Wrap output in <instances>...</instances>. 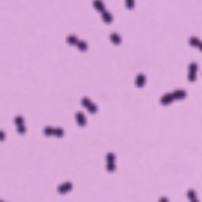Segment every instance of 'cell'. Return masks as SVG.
I'll use <instances>...</instances> for the list:
<instances>
[{
    "label": "cell",
    "mask_w": 202,
    "mask_h": 202,
    "mask_svg": "<svg viewBox=\"0 0 202 202\" xmlns=\"http://www.w3.org/2000/svg\"><path fill=\"white\" fill-rule=\"evenodd\" d=\"M185 91H181V90H178V91H173V93H170V94H166V96H163L161 97V103L163 105H167L169 102H173V100H176V99H184L185 97Z\"/></svg>",
    "instance_id": "1"
},
{
    "label": "cell",
    "mask_w": 202,
    "mask_h": 202,
    "mask_svg": "<svg viewBox=\"0 0 202 202\" xmlns=\"http://www.w3.org/2000/svg\"><path fill=\"white\" fill-rule=\"evenodd\" d=\"M107 167H108V172H114L116 169V160H114V154H108L107 157Z\"/></svg>",
    "instance_id": "2"
},
{
    "label": "cell",
    "mask_w": 202,
    "mask_h": 202,
    "mask_svg": "<svg viewBox=\"0 0 202 202\" xmlns=\"http://www.w3.org/2000/svg\"><path fill=\"white\" fill-rule=\"evenodd\" d=\"M44 132H46V135H56V137H62V134H64L62 129H55V128H46Z\"/></svg>",
    "instance_id": "3"
},
{
    "label": "cell",
    "mask_w": 202,
    "mask_h": 202,
    "mask_svg": "<svg viewBox=\"0 0 202 202\" xmlns=\"http://www.w3.org/2000/svg\"><path fill=\"white\" fill-rule=\"evenodd\" d=\"M196 70H198V65H196L195 62H192V64H190V69H189V79H190V81H195V78H196Z\"/></svg>",
    "instance_id": "4"
},
{
    "label": "cell",
    "mask_w": 202,
    "mask_h": 202,
    "mask_svg": "<svg viewBox=\"0 0 202 202\" xmlns=\"http://www.w3.org/2000/svg\"><path fill=\"white\" fill-rule=\"evenodd\" d=\"M73 189V185H72V182H64L62 185H59L58 187V192L61 193V195H64V193H67L69 190H72Z\"/></svg>",
    "instance_id": "5"
},
{
    "label": "cell",
    "mask_w": 202,
    "mask_h": 202,
    "mask_svg": "<svg viewBox=\"0 0 202 202\" xmlns=\"http://www.w3.org/2000/svg\"><path fill=\"white\" fill-rule=\"evenodd\" d=\"M187 196H189L190 202H199V201H198V196H196V192H195V190H192V189L187 192Z\"/></svg>",
    "instance_id": "6"
},
{
    "label": "cell",
    "mask_w": 202,
    "mask_h": 202,
    "mask_svg": "<svg viewBox=\"0 0 202 202\" xmlns=\"http://www.w3.org/2000/svg\"><path fill=\"white\" fill-rule=\"evenodd\" d=\"M15 120H17V126H18V131H20V132L23 134V132L26 131V128L23 126V119H21V117H17Z\"/></svg>",
    "instance_id": "7"
},
{
    "label": "cell",
    "mask_w": 202,
    "mask_h": 202,
    "mask_svg": "<svg viewBox=\"0 0 202 202\" xmlns=\"http://www.w3.org/2000/svg\"><path fill=\"white\" fill-rule=\"evenodd\" d=\"M82 103H84V105H87V107L90 108V111H91V113H96V107H94V105H93L88 99H84V100H82Z\"/></svg>",
    "instance_id": "8"
},
{
    "label": "cell",
    "mask_w": 202,
    "mask_h": 202,
    "mask_svg": "<svg viewBox=\"0 0 202 202\" xmlns=\"http://www.w3.org/2000/svg\"><path fill=\"white\" fill-rule=\"evenodd\" d=\"M76 117H78V120H79V125H81V126H84V125H85V119L82 117L81 113H78V114H76Z\"/></svg>",
    "instance_id": "9"
},
{
    "label": "cell",
    "mask_w": 202,
    "mask_h": 202,
    "mask_svg": "<svg viewBox=\"0 0 202 202\" xmlns=\"http://www.w3.org/2000/svg\"><path fill=\"white\" fill-rule=\"evenodd\" d=\"M143 79H144V78H143V75H140V76H138V81H137L138 87H143Z\"/></svg>",
    "instance_id": "10"
},
{
    "label": "cell",
    "mask_w": 202,
    "mask_h": 202,
    "mask_svg": "<svg viewBox=\"0 0 202 202\" xmlns=\"http://www.w3.org/2000/svg\"><path fill=\"white\" fill-rule=\"evenodd\" d=\"M131 3H132V0H128V8H132V5H131Z\"/></svg>",
    "instance_id": "11"
},
{
    "label": "cell",
    "mask_w": 202,
    "mask_h": 202,
    "mask_svg": "<svg viewBox=\"0 0 202 202\" xmlns=\"http://www.w3.org/2000/svg\"><path fill=\"white\" fill-rule=\"evenodd\" d=\"M160 202H167V199H166V198H161V199H160Z\"/></svg>",
    "instance_id": "12"
},
{
    "label": "cell",
    "mask_w": 202,
    "mask_h": 202,
    "mask_svg": "<svg viewBox=\"0 0 202 202\" xmlns=\"http://www.w3.org/2000/svg\"><path fill=\"white\" fill-rule=\"evenodd\" d=\"M0 202H2V201H0Z\"/></svg>",
    "instance_id": "13"
}]
</instances>
